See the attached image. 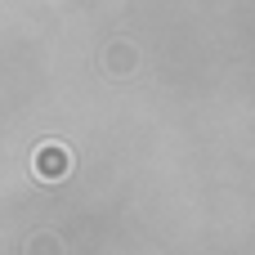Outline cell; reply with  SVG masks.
Segmentation results:
<instances>
[{
  "mask_svg": "<svg viewBox=\"0 0 255 255\" xmlns=\"http://www.w3.org/2000/svg\"><path fill=\"white\" fill-rule=\"evenodd\" d=\"M40 175H45V179L67 175V152H63V148H45V152H40Z\"/></svg>",
  "mask_w": 255,
  "mask_h": 255,
  "instance_id": "6da1fadb",
  "label": "cell"
}]
</instances>
